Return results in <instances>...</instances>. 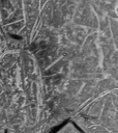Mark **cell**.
<instances>
[{
  "instance_id": "cell-1",
  "label": "cell",
  "mask_w": 118,
  "mask_h": 133,
  "mask_svg": "<svg viewBox=\"0 0 118 133\" xmlns=\"http://www.w3.org/2000/svg\"><path fill=\"white\" fill-rule=\"evenodd\" d=\"M118 1H0V133H117Z\"/></svg>"
}]
</instances>
